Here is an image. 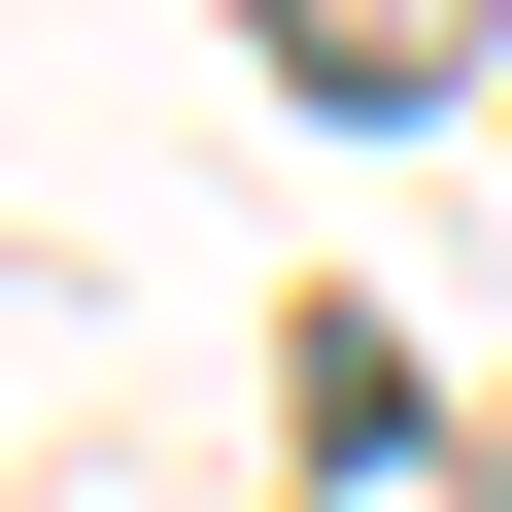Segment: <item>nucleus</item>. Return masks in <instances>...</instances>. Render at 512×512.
Returning a JSON list of instances; mask_svg holds the SVG:
<instances>
[{
	"label": "nucleus",
	"instance_id": "obj_1",
	"mask_svg": "<svg viewBox=\"0 0 512 512\" xmlns=\"http://www.w3.org/2000/svg\"><path fill=\"white\" fill-rule=\"evenodd\" d=\"M274 69H308V103H444V69H478V0H274Z\"/></svg>",
	"mask_w": 512,
	"mask_h": 512
}]
</instances>
